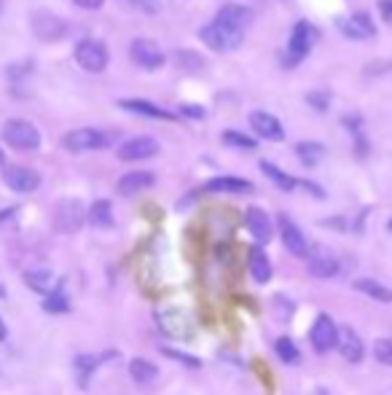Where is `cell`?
Segmentation results:
<instances>
[{
	"label": "cell",
	"instance_id": "cell-15",
	"mask_svg": "<svg viewBox=\"0 0 392 395\" xmlns=\"http://www.w3.org/2000/svg\"><path fill=\"white\" fill-rule=\"evenodd\" d=\"M339 30H342L347 38H352V41H366V38H374V22H371V16L366 11L360 14H352V16H342L339 19Z\"/></svg>",
	"mask_w": 392,
	"mask_h": 395
},
{
	"label": "cell",
	"instance_id": "cell-12",
	"mask_svg": "<svg viewBox=\"0 0 392 395\" xmlns=\"http://www.w3.org/2000/svg\"><path fill=\"white\" fill-rule=\"evenodd\" d=\"M215 22L234 33H245L247 24L253 22V9L239 6V3H226L221 11L215 14Z\"/></svg>",
	"mask_w": 392,
	"mask_h": 395
},
{
	"label": "cell",
	"instance_id": "cell-13",
	"mask_svg": "<svg viewBox=\"0 0 392 395\" xmlns=\"http://www.w3.org/2000/svg\"><path fill=\"white\" fill-rule=\"evenodd\" d=\"M277 223H280V237H282V242H285V248L293 253V256H298V258H304L309 251V240L304 237V231L295 226L285 213L277 218Z\"/></svg>",
	"mask_w": 392,
	"mask_h": 395
},
{
	"label": "cell",
	"instance_id": "cell-9",
	"mask_svg": "<svg viewBox=\"0 0 392 395\" xmlns=\"http://www.w3.org/2000/svg\"><path fill=\"white\" fill-rule=\"evenodd\" d=\"M3 183L16 194H33L40 186V175L25 164H9L3 167Z\"/></svg>",
	"mask_w": 392,
	"mask_h": 395
},
{
	"label": "cell",
	"instance_id": "cell-41",
	"mask_svg": "<svg viewBox=\"0 0 392 395\" xmlns=\"http://www.w3.org/2000/svg\"><path fill=\"white\" fill-rule=\"evenodd\" d=\"M312 395H328V390H322V387H317V390H315Z\"/></svg>",
	"mask_w": 392,
	"mask_h": 395
},
{
	"label": "cell",
	"instance_id": "cell-44",
	"mask_svg": "<svg viewBox=\"0 0 392 395\" xmlns=\"http://www.w3.org/2000/svg\"><path fill=\"white\" fill-rule=\"evenodd\" d=\"M0 16H3V0H0Z\"/></svg>",
	"mask_w": 392,
	"mask_h": 395
},
{
	"label": "cell",
	"instance_id": "cell-28",
	"mask_svg": "<svg viewBox=\"0 0 392 395\" xmlns=\"http://www.w3.org/2000/svg\"><path fill=\"white\" fill-rule=\"evenodd\" d=\"M111 355H99V358H92V355H78L75 358V372H78V384L81 387H86L89 384V376H92V372L97 369L102 360H108Z\"/></svg>",
	"mask_w": 392,
	"mask_h": 395
},
{
	"label": "cell",
	"instance_id": "cell-43",
	"mask_svg": "<svg viewBox=\"0 0 392 395\" xmlns=\"http://www.w3.org/2000/svg\"><path fill=\"white\" fill-rule=\"evenodd\" d=\"M6 167V156H3V151H0V169Z\"/></svg>",
	"mask_w": 392,
	"mask_h": 395
},
{
	"label": "cell",
	"instance_id": "cell-19",
	"mask_svg": "<svg viewBox=\"0 0 392 395\" xmlns=\"http://www.w3.org/2000/svg\"><path fill=\"white\" fill-rule=\"evenodd\" d=\"M205 191L209 194H253V183L245 178H234V175H221L205 183Z\"/></svg>",
	"mask_w": 392,
	"mask_h": 395
},
{
	"label": "cell",
	"instance_id": "cell-5",
	"mask_svg": "<svg viewBox=\"0 0 392 395\" xmlns=\"http://www.w3.org/2000/svg\"><path fill=\"white\" fill-rule=\"evenodd\" d=\"M30 27H33V36L43 43H57L67 36V24L62 16L51 11H36L30 16Z\"/></svg>",
	"mask_w": 392,
	"mask_h": 395
},
{
	"label": "cell",
	"instance_id": "cell-40",
	"mask_svg": "<svg viewBox=\"0 0 392 395\" xmlns=\"http://www.w3.org/2000/svg\"><path fill=\"white\" fill-rule=\"evenodd\" d=\"M6 336H9V328H6L3 317H0V342H6Z\"/></svg>",
	"mask_w": 392,
	"mask_h": 395
},
{
	"label": "cell",
	"instance_id": "cell-18",
	"mask_svg": "<svg viewBox=\"0 0 392 395\" xmlns=\"http://www.w3.org/2000/svg\"><path fill=\"white\" fill-rule=\"evenodd\" d=\"M336 347L342 352V358L349 360V363H360L363 355H366L363 339H360L352 328H339V342H336Z\"/></svg>",
	"mask_w": 392,
	"mask_h": 395
},
{
	"label": "cell",
	"instance_id": "cell-25",
	"mask_svg": "<svg viewBox=\"0 0 392 395\" xmlns=\"http://www.w3.org/2000/svg\"><path fill=\"white\" fill-rule=\"evenodd\" d=\"M129 374H132V379L140 384H151L156 376H159V369L146 358H135L129 363Z\"/></svg>",
	"mask_w": 392,
	"mask_h": 395
},
{
	"label": "cell",
	"instance_id": "cell-27",
	"mask_svg": "<svg viewBox=\"0 0 392 395\" xmlns=\"http://www.w3.org/2000/svg\"><path fill=\"white\" fill-rule=\"evenodd\" d=\"M295 154H298V159H301V164H307V167H315V164H320V159L325 156V145L322 143H315V140H304V143L295 145Z\"/></svg>",
	"mask_w": 392,
	"mask_h": 395
},
{
	"label": "cell",
	"instance_id": "cell-30",
	"mask_svg": "<svg viewBox=\"0 0 392 395\" xmlns=\"http://www.w3.org/2000/svg\"><path fill=\"white\" fill-rule=\"evenodd\" d=\"M43 310L51 312V315H62V312L70 310V301H67V296H65V290H62V283H57V288L46 293V301H43Z\"/></svg>",
	"mask_w": 392,
	"mask_h": 395
},
{
	"label": "cell",
	"instance_id": "cell-35",
	"mask_svg": "<svg viewBox=\"0 0 392 395\" xmlns=\"http://www.w3.org/2000/svg\"><path fill=\"white\" fill-rule=\"evenodd\" d=\"M379 14L387 24H392V0H379Z\"/></svg>",
	"mask_w": 392,
	"mask_h": 395
},
{
	"label": "cell",
	"instance_id": "cell-4",
	"mask_svg": "<svg viewBox=\"0 0 392 395\" xmlns=\"http://www.w3.org/2000/svg\"><path fill=\"white\" fill-rule=\"evenodd\" d=\"M111 143V137L105 132L84 127V130H73L62 137V148L70 151V154H86V151H99Z\"/></svg>",
	"mask_w": 392,
	"mask_h": 395
},
{
	"label": "cell",
	"instance_id": "cell-39",
	"mask_svg": "<svg viewBox=\"0 0 392 395\" xmlns=\"http://www.w3.org/2000/svg\"><path fill=\"white\" fill-rule=\"evenodd\" d=\"M13 213H16L13 207H9V210H0V223H3V221H9V218H11Z\"/></svg>",
	"mask_w": 392,
	"mask_h": 395
},
{
	"label": "cell",
	"instance_id": "cell-32",
	"mask_svg": "<svg viewBox=\"0 0 392 395\" xmlns=\"http://www.w3.org/2000/svg\"><path fill=\"white\" fill-rule=\"evenodd\" d=\"M274 352L280 355V360L290 363V366H295V363L301 360V352H298V347H295V344L290 342V339H288V336H280V339L274 342Z\"/></svg>",
	"mask_w": 392,
	"mask_h": 395
},
{
	"label": "cell",
	"instance_id": "cell-14",
	"mask_svg": "<svg viewBox=\"0 0 392 395\" xmlns=\"http://www.w3.org/2000/svg\"><path fill=\"white\" fill-rule=\"evenodd\" d=\"M156 154H159V143L153 137H132V140L121 143V148H119L121 162H143V159H151Z\"/></svg>",
	"mask_w": 392,
	"mask_h": 395
},
{
	"label": "cell",
	"instance_id": "cell-21",
	"mask_svg": "<svg viewBox=\"0 0 392 395\" xmlns=\"http://www.w3.org/2000/svg\"><path fill=\"white\" fill-rule=\"evenodd\" d=\"M245 221H247V228H250V234L256 237L258 242H269L271 234H274V228H271V221L269 216L261 210V207H250L245 213Z\"/></svg>",
	"mask_w": 392,
	"mask_h": 395
},
{
	"label": "cell",
	"instance_id": "cell-1",
	"mask_svg": "<svg viewBox=\"0 0 392 395\" xmlns=\"http://www.w3.org/2000/svg\"><path fill=\"white\" fill-rule=\"evenodd\" d=\"M315 41H317L315 24H309L307 19L295 22L293 33H290V41H288V51H285L282 65H285V68H295L304 57H309V51H312V46H315Z\"/></svg>",
	"mask_w": 392,
	"mask_h": 395
},
{
	"label": "cell",
	"instance_id": "cell-29",
	"mask_svg": "<svg viewBox=\"0 0 392 395\" xmlns=\"http://www.w3.org/2000/svg\"><path fill=\"white\" fill-rule=\"evenodd\" d=\"M261 172H263V175H266L269 180H274L282 191H293L295 183H298V180L290 178V175H285V172H282L277 164H271V162H261Z\"/></svg>",
	"mask_w": 392,
	"mask_h": 395
},
{
	"label": "cell",
	"instance_id": "cell-24",
	"mask_svg": "<svg viewBox=\"0 0 392 395\" xmlns=\"http://www.w3.org/2000/svg\"><path fill=\"white\" fill-rule=\"evenodd\" d=\"M250 275H253L256 283H269L271 280V263L261 248H253V251H250Z\"/></svg>",
	"mask_w": 392,
	"mask_h": 395
},
{
	"label": "cell",
	"instance_id": "cell-33",
	"mask_svg": "<svg viewBox=\"0 0 392 395\" xmlns=\"http://www.w3.org/2000/svg\"><path fill=\"white\" fill-rule=\"evenodd\" d=\"M374 355H376L379 363L392 366V339H379V342L374 344Z\"/></svg>",
	"mask_w": 392,
	"mask_h": 395
},
{
	"label": "cell",
	"instance_id": "cell-7",
	"mask_svg": "<svg viewBox=\"0 0 392 395\" xmlns=\"http://www.w3.org/2000/svg\"><path fill=\"white\" fill-rule=\"evenodd\" d=\"M129 57L143 70H159V68H164V62H167L159 43H153L151 38H135L132 46H129Z\"/></svg>",
	"mask_w": 392,
	"mask_h": 395
},
{
	"label": "cell",
	"instance_id": "cell-26",
	"mask_svg": "<svg viewBox=\"0 0 392 395\" xmlns=\"http://www.w3.org/2000/svg\"><path fill=\"white\" fill-rule=\"evenodd\" d=\"M25 283L33 288L36 293H49L51 288L57 285V283H54V275H51L49 269H30V272H25Z\"/></svg>",
	"mask_w": 392,
	"mask_h": 395
},
{
	"label": "cell",
	"instance_id": "cell-17",
	"mask_svg": "<svg viewBox=\"0 0 392 395\" xmlns=\"http://www.w3.org/2000/svg\"><path fill=\"white\" fill-rule=\"evenodd\" d=\"M153 183H156L153 172L137 169V172H126V175H121V178H119V183H116V191L121 194V196H135V194L151 189Z\"/></svg>",
	"mask_w": 392,
	"mask_h": 395
},
{
	"label": "cell",
	"instance_id": "cell-10",
	"mask_svg": "<svg viewBox=\"0 0 392 395\" xmlns=\"http://www.w3.org/2000/svg\"><path fill=\"white\" fill-rule=\"evenodd\" d=\"M309 342H312L315 352H320V355H325V352H331L336 347L339 328H336V323H333L328 315H317V320H315L312 331H309Z\"/></svg>",
	"mask_w": 392,
	"mask_h": 395
},
{
	"label": "cell",
	"instance_id": "cell-31",
	"mask_svg": "<svg viewBox=\"0 0 392 395\" xmlns=\"http://www.w3.org/2000/svg\"><path fill=\"white\" fill-rule=\"evenodd\" d=\"M226 145H232V148H239V151H256V140L245 135V132H236V130H226L221 137Z\"/></svg>",
	"mask_w": 392,
	"mask_h": 395
},
{
	"label": "cell",
	"instance_id": "cell-42",
	"mask_svg": "<svg viewBox=\"0 0 392 395\" xmlns=\"http://www.w3.org/2000/svg\"><path fill=\"white\" fill-rule=\"evenodd\" d=\"M0 299H6V285L0 283Z\"/></svg>",
	"mask_w": 392,
	"mask_h": 395
},
{
	"label": "cell",
	"instance_id": "cell-6",
	"mask_svg": "<svg viewBox=\"0 0 392 395\" xmlns=\"http://www.w3.org/2000/svg\"><path fill=\"white\" fill-rule=\"evenodd\" d=\"M84 221H86V210L78 199H62L54 207V228L62 231V234L78 231V228L84 226Z\"/></svg>",
	"mask_w": 392,
	"mask_h": 395
},
{
	"label": "cell",
	"instance_id": "cell-20",
	"mask_svg": "<svg viewBox=\"0 0 392 395\" xmlns=\"http://www.w3.org/2000/svg\"><path fill=\"white\" fill-rule=\"evenodd\" d=\"M119 108L129 110V113H137V116H148V119H161V121H175L178 119L175 113L159 108V105H153V102H148V100H121V102H119Z\"/></svg>",
	"mask_w": 392,
	"mask_h": 395
},
{
	"label": "cell",
	"instance_id": "cell-37",
	"mask_svg": "<svg viewBox=\"0 0 392 395\" xmlns=\"http://www.w3.org/2000/svg\"><path fill=\"white\" fill-rule=\"evenodd\" d=\"M164 355H170L172 360H183V363H188V366H199L196 360H191L188 355H180V352H175V349H164Z\"/></svg>",
	"mask_w": 392,
	"mask_h": 395
},
{
	"label": "cell",
	"instance_id": "cell-23",
	"mask_svg": "<svg viewBox=\"0 0 392 395\" xmlns=\"http://www.w3.org/2000/svg\"><path fill=\"white\" fill-rule=\"evenodd\" d=\"M355 290L366 293L368 299H374V301L392 304V288L381 285V283H376V280H368V277H363V280H355Z\"/></svg>",
	"mask_w": 392,
	"mask_h": 395
},
{
	"label": "cell",
	"instance_id": "cell-3",
	"mask_svg": "<svg viewBox=\"0 0 392 395\" xmlns=\"http://www.w3.org/2000/svg\"><path fill=\"white\" fill-rule=\"evenodd\" d=\"M75 62L86 73H102L108 68V46L97 38H84L75 43Z\"/></svg>",
	"mask_w": 392,
	"mask_h": 395
},
{
	"label": "cell",
	"instance_id": "cell-8",
	"mask_svg": "<svg viewBox=\"0 0 392 395\" xmlns=\"http://www.w3.org/2000/svg\"><path fill=\"white\" fill-rule=\"evenodd\" d=\"M242 36H245V33H234V30H226V27H221L218 22L205 24V27L199 30L202 43H205V46H209L212 51H234V48L242 43Z\"/></svg>",
	"mask_w": 392,
	"mask_h": 395
},
{
	"label": "cell",
	"instance_id": "cell-2",
	"mask_svg": "<svg viewBox=\"0 0 392 395\" xmlns=\"http://www.w3.org/2000/svg\"><path fill=\"white\" fill-rule=\"evenodd\" d=\"M0 137L16 151H36L40 145V132L27 119H9L0 130Z\"/></svg>",
	"mask_w": 392,
	"mask_h": 395
},
{
	"label": "cell",
	"instance_id": "cell-34",
	"mask_svg": "<svg viewBox=\"0 0 392 395\" xmlns=\"http://www.w3.org/2000/svg\"><path fill=\"white\" fill-rule=\"evenodd\" d=\"M75 6H81V9H86V11H97V9H102L105 6V0H73Z\"/></svg>",
	"mask_w": 392,
	"mask_h": 395
},
{
	"label": "cell",
	"instance_id": "cell-36",
	"mask_svg": "<svg viewBox=\"0 0 392 395\" xmlns=\"http://www.w3.org/2000/svg\"><path fill=\"white\" fill-rule=\"evenodd\" d=\"M307 100H309V102H312V105H315L317 110H325V105H328V95H309Z\"/></svg>",
	"mask_w": 392,
	"mask_h": 395
},
{
	"label": "cell",
	"instance_id": "cell-16",
	"mask_svg": "<svg viewBox=\"0 0 392 395\" xmlns=\"http://www.w3.org/2000/svg\"><path fill=\"white\" fill-rule=\"evenodd\" d=\"M250 130L256 132L258 137H263V140H274V143H280L282 137H285V130H282V124L271 113L266 110H256V113H250Z\"/></svg>",
	"mask_w": 392,
	"mask_h": 395
},
{
	"label": "cell",
	"instance_id": "cell-45",
	"mask_svg": "<svg viewBox=\"0 0 392 395\" xmlns=\"http://www.w3.org/2000/svg\"><path fill=\"white\" fill-rule=\"evenodd\" d=\"M390 231H392V221H390Z\"/></svg>",
	"mask_w": 392,
	"mask_h": 395
},
{
	"label": "cell",
	"instance_id": "cell-38",
	"mask_svg": "<svg viewBox=\"0 0 392 395\" xmlns=\"http://www.w3.org/2000/svg\"><path fill=\"white\" fill-rule=\"evenodd\" d=\"M180 110L188 113V116H196V119H199V116H205V108H196V105H185V108H180Z\"/></svg>",
	"mask_w": 392,
	"mask_h": 395
},
{
	"label": "cell",
	"instance_id": "cell-11",
	"mask_svg": "<svg viewBox=\"0 0 392 395\" xmlns=\"http://www.w3.org/2000/svg\"><path fill=\"white\" fill-rule=\"evenodd\" d=\"M307 269L312 277H320V280H325V277H336L339 275V261L333 258V253L328 248H322V245H315V248H309L307 251Z\"/></svg>",
	"mask_w": 392,
	"mask_h": 395
},
{
	"label": "cell",
	"instance_id": "cell-22",
	"mask_svg": "<svg viewBox=\"0 0 392 395\" xmlns=\"http://www.w3.org/2000/svg\"><path fill=\"white\" fill-rule=\"evenodd\" d=\"M86 221L94 228H111L113 226V207L108 199H97V202L89 207L86 213Z\"/></svg>",
	"mask_w": 392,
	"mask_h": 395
}]
</instances>
